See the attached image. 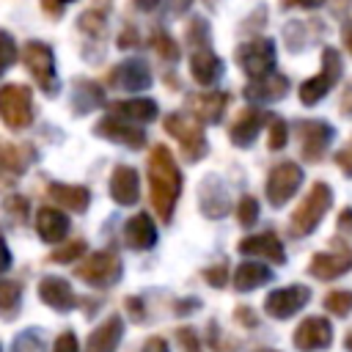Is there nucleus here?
Instances as JSON below:
<instances>
[{"label": "nucleus", "mask_w": 352, "mask_h": 352, "mask_svg": "<svg viewBox=\"0 0 352 352\" xmlns=\"http://www.w3.org/2000/svg\"><path fill=\"white\" fill-rule=\"evenodd\" d=\"M148 184H151V204L162 220L173 217V206L182 192V170L162 143H157L148 154Z\"/></svg>", "instance_id": "f257e3e1"}, {"label": "nucleus", "mask_w": 352, "mask_h": 352, "mask_svg": "<svg viewBox=\"0 0 352 352\" xmlns=\"http://www.w3.org/2000/svg\"><path fill=\"white\" fill-rule=\"evenodd\" d=\"M330 204H333V190H330V184H327V182H314L311 190H308V195H305V198L297 204V209L292 212V234H297V236L311 234V231L322 223V217H324V212L330 209Z\"/></svg>", "instance_id": "f03ea898"}, {"label": "nucleus", "mask_w": 352, "mask_h": 352, "mask_svg": "<svg viewBox=\"0 0 352 352\" xmlns=\"http://www.w3.org/2000/svg\"><path fill=\"white\" fill-rule=\"evenodd\" d=\"M22 63L25 69L33 74L36 85L44 94H55L58 91V77H55V55L50 50V44L44 41H28L22 47Z\"/></svg>", "instance_id": "7ed1b4c3"}, {"label": "nucleus", "mask_w": 352, "mask_h": 352, "mask_svg": "<svg viewBox=\"0 0 352 352\" xmlns=\"http://www.w3.org/2000/svg\"><path fill=\"white\" fill-rule=\"evenodd\" d=\"M341 72H344V63H341L338 50L324 47V52H322V72L300 85V102L311 107V104H316L319 99H324V94L338 82Z\"/></svg>", "instance_id": "20e7f679"}, {"label": "nucleus", "mask_w": 352, "mask_h": 352, "mask_svg": "<svg viewBox=\"0 0 352 352\" xmlns=\"http://www.w3.org/2000/svg\"><path fill=\"white\" fill-rule=\"evenodd\" d=\"M0 118L11 129H25L33 121V102H30V88L11 82L0 88Z\"/></svg>", "instance_id": "39448f33"}, {"label": "nucleus", "mask_w": 352, "mask_h": 352, "mask_svg": "<svg viewBox=\"0 0 352 352\" xmlns=\"http://www.w3.org/2000/svg\"><path fill=\"white\" fill-rule=\"evenodd\" d=\"M236 63L242 66V72L253 80L270 74L275 69V41L272 38H250L245 44H239L236 50Z\"/></svg>", "instance_id": "423d86ee"}, {"label": "nucleus", "mask_w": 352, "mask_h": 352, "mask_svg": "<svg viewBox=\"0 0 352 352\" xmlns=\"http://www.w3.org/2000/svg\"><path fill=\"white\" fill-rule=\"evenodd\" d=\"M165 132L173 135L179 143H182V151L190 162H198L204 154H206V138L201 132V124L198 121H190L187 116H179V113H170L165 116Z\"/></svg>", "instance_id": "0eeeda50"}, {"label": "nucleus", "mask_w": 352, "mask_h": 352, "mask_svg": "<svg viewBox=\"0 0 352 352\" xmlns=\"http://www.w3.org/2000/svg\"><path fill=\"white\" fill-rule=\"evenodd\" d=\"M74 272L80 280L91 286H113L121 278V258L113 250H99V253H91L85 261H80Z\"/></svg>", "instance_id": "6e6552de"}, {"label": "nucleus", "mask_w": 352, "mask_h": 352, "mask_svg": "<svg viewBox=\"0 0 352 352\" xmlns=\"http://www.w3.org/2000/svg\"><path fill=\"white\" fill-rule=\"evenodd\" d=\"M302 184V168L297 162H280L270 170V179H267V198L272 206H283L294 192L297 187Z\"/></svg>", "instance_id": "1a4fd4ad"}, {"label": "nucleus", "mask_w": 352, "mask_h": 352, "mask_svg": "<svg viewBox=\"0 0 352 352\" xmlns=\"http://www.w3.org/2000/svg\"><path fill=\"white\" fill-rule=\"evenodd\" d=\"M297 138H300V154H302V160L316 162L327 151V146L333 140V126L327 121L308 118V121H300L297 124Z\"/></svg>", "instance_id": "9d476101"}, {"label": "nucleus", "mask_w": 352, "mask_h": 352, "mask_svg": "<svg viewBox=\"0 0 352 352\" xmlns=\"http://www.w3.org/2000/svg\"><path fill=\"white\" fill-rule=\"evenodd\" d=\"M311 300V289L302 286V283H292V286H283V289H275L267 294L264 300V311L275 319H289L294 316L305 302Z\"/></svg>", "instance_id": "9b49d317"}, {"label": "nucleus", "mask_w": 352, "mask_h": 352, "mask_svg": "<svg viewBox=\"0 0 352 352\" xmlns=\"http://www.w3.org/2000/svg\"><path fill=\"white\" fill-rule=\"evenodd\" d=\"M292 341H294V346H297L300 352L327 349V346L333 344V327H330V322H327L324 316H305V319L297 324Z\"/></svg>", "instance_id": "f8f14e48"}, {"label": "nucleus", "mask_w": 352, "mask_h": 352, "mask_svg": "<svg viewBox=\"0 0 352 352\" xmlns=\"http://www.w3.org/2000/svg\"><path fill=\"white\" fill-rule=\"evenodd\" d=\"M349 267H352V250H349L346 245H341V248H336V250L316 253V256L311 258V267H308V270H311V275L319 278V280H333V278L349 272Z\"/></svg>", "instance_id": "ddd939ff"}, {"label": "nucleus", "mask_w": 352, "mask_h": 352, "mask_svg": "<svg viewBox=\"0 0 352 352\" xmlns=\"http://www.w3.org/2000/svg\"><path fill=\"white\" fill-rule=\"evenodd\" d=\"M94 132H96L99 138H107V140H113V143H124V146H129V148H140V146L146 143V132L138 129V126H132L129 121H124V118H118V116L102 118V121L94 126Z\"/></svg>", "instance_id": "4468645a"}, {"label": "nucleus", "mask_w": 352, "mask_h": 352, "mask_svg": "<svg viewBox=\"0 0 352 352\" xmlns=\"http://www.w3.org/2000/svg\"><path fill=\"white\" fill-rule=\"evenodd\" d=\"M190 113L204 121V124H217L228 107V94L226 91H209V94H192L187 99Z\"/></svg>", "instance_id": "2eb2a0df"}, {"label": "nucleus", "mask_w": 352, "mask_h": 352, "mask_svg": "<svg viewBox=\"0 0 352 352\" xmlns=\"http://www.w3.org/2000/svg\"><path fill=\"white\" fill-rule=\"evenodd\" d=\"M236 248H239L242 256H264V258L272 261V264H283V261H286V250H283L280 239H278L272 231L245 236V239H239Z\"/></svg>", "instance_id": "dca6fc26"}, {"label": "nucleus", "mask_w": 352, "mask_h": 352, "mask_svg": "<svg viewBox=\"0 0 352 352\" xmlns=\"http://www.w3.org/2000/svg\"><path fill=\"white\" fill-rule=\"evenodd\" d=\"M38 297L44 305H50L55 311H72L77 305V297H74L69 280L55 278V275H47L38 280Z\"/></svg>", "instance_id": "f3484780"}, {"label": "nucleus", "mask_w": 352, "mask_h": 352, "mask_svg": "<svg viewBox=\"0 0 352 352\" xmlns=\"http://www.w3.org/2000/svg\"><path fill=\"white\" fill-rule=\"evenodd\" d=\"M267 121V116L261 113V110H256V107H245V110H239V116L234 118V124H231V129H228V140L234 143V146H250L253 140H256V135H258V129H261V124Z\"/></svg>", "instance_id": "a211bd4d"}, {"label": "nucleus", "mask_w": 352, "mask_h": 352, "mask_svg": "<svg viewBox=\"0 0 352 352\" xmlns=\"http://www.w3.org/2000/svg\"><path fill=\"white\" fill-rule=\"evenodd\" d=\"M110 195H113L116 204H124V206L135 204L138 195H140V176H138V170L129 168V165H118L113 170V176H110Z\"/></svg>", "instance_id": "6ab92c4d"}, {"label": "nucleus", "mask_w": 352, "mask_h": 352, "mask_svg": "<svg viewBox=\"0 0 352 352\" xmlns=\"http://www.w3.org/2000/svg\"><path fill=\"white\" fill-rule=\"evenodd\" d=\"M36 231L47 245H58L69 234V217L55 206H41L36 212Z\"/></svg>", "instance_id": "aec40b11"}, {"label": "nucleus", "mask_w": 352, "mask_h": 352, "mask_svg": "<svg viewBox=\"0 0 352 352\" xmlns=\"http://www.w3.org/2000/svg\"><path fill=\"white\" fill-rule=\"evenodd\" d=\"M121 333H124L121 316L118 314L107 316L96 330H91L88 344H85V352H116V346L121 341Z\"/></svg>", "instance_id": "412c9836"}, {"label": "nucleus", "mask_w": 352, "mask_h": 352, "mask_svg": "<svg viewBox=\"0 0 352 352\" xmlns=\"http://www.w3.org/2000/svg\"><path fill=\"white\" fill-rule=\"evenodd\" d=\"M190 74L198 85H214L223 74V60L212 50H195L190 55Z\"/></svg>", "instance_id": "4be33fe9"}, {"label": "nucleus", "mask_w": 352, "mask_h": 352, "mask_svg": "<svg viewBox=\"0 0 352 352\" xmlns=\"http://www.w3.org/2000/svg\"><path fill=\"white\" fill-rule=\"evenodd\" d=\"M110 82L126 88V91H140V88H148L151 85V72L143 60L132 58V60H124L118 69H113L110 74Z\"/></svg>", "instance_id": "5701e85b"}, {"label": "nucleus", "mask_w": 352, "mask_h": 352, "mask_svg": "<svg viewBox=\"0 0 352 352\" xmlns=\"http://www.w3.org/2000/svg\"><path fill=\"white\" fill-rule=\"evenodd\" d=\"M124 239H126V245L135 248V250H148V248L157 242V228H154L151 217H148L146 212L132 214V217L126 220V226H124Z\"/></svg>", "instance_id": "b1692460"}, {"label": "nucleus", "mask_w": 352, "mask_h": 352, "mask_svg": "<svg viewBox=\"0 0 352 352\" xmlns=\"http://www.w3.org/2000/svg\"><path fill=\"white\" fill-rule=\"evenodd\" d=\"M289 91V80L283 74H264L258 80H253L248 88H245V96L248 99H258V102H278L283 99Z\"/></svg>", "instance_id": "393cba45"}, {"label": "nucleus", "mask_w": 352, "mask_h": 352, "mask_svg": "<svg viewBox=\"0 0 352 352\" xmlns=\"http://www.w3.org/2000/svg\"><path fill=\"white\" fill-rule=\"evenodd\" d=\"M270 280H272V270L267 264H256V261H242L231 275V283L236 292H250Z\"/></svg>", "instance_id": "a878e982"}, {"label": "nucleus", "mask_w": 352, "mask_h": 352, "mask_svg": "<svg viewBox=\"0 0 352 352\" xmlns=\"http://www.w3.org/2000/svg\"><path fill=\"white\" fill-rule=\"evenodd\" d=\"M47 192L55 198V204H60V206H66L72 212H85L88 204H91V192L82 184H60V182H55V184L47 187Z\"/></svg>", "instance_id": "bb28decb"}, {"label": "nucleus", "mask_w": 352, "mask_h": 352, "mask_svg": "<svg viewBox=\"0 0 352 352\" xmlns=\"http://www.w3.org/2000/svg\"><path fill=\"white\" fill-rule=\"evenodd\" d=\"M110 110L124 118V121H140V124H148L157 118V102L154 99H124V102H113Z\"/></svg>", "instance_id": "cd10ccee"}, {"label": "nucleus", "mask_w": 352, "mask_h": 352, "mask_svg": "<svg viewBox=\"0 0 352 352\" xmlns=\"http://www.w3.org/2000/svg\"><path fill=\"white\" fill-rule=\"evenodd\" d=\"M102 102V88L96 85V82H88V80H82V82H77L74 85V110L77 113H88L94 104H99Z\"/></svg>", "instance_id": "c85d7f7f"}, {"label": "nucleus", "mask_w": 352, "mask_h": 352, "mask_svg": "<svg viewBox=\"0 0 352 352\" xmlns=\"http://www.w3.org/2000/svg\"><path fill=\"white\" fill-rule=\"evenodd\" d=\"M151 47L157 50V55L160 58H165V60H179V47H176V41L168 36V33H162V30H154V36H151Z\"/></svg>", "instance_id": "c756f323"}, {"label": "nucleus", "mask_w": 352, "mask_h": 352, "mask_svg": "<svg viewBox=\"0 0 352 352\" xmlns=\"http://www.w3.org/2000/svg\"><path fill=\"white\" fill-rule=\"evenodd\" d=\"M324 308L330 311V314H336V316H346L349 311H352V292H330L327 297H324Z\"/></svg>", "instance_id": "7c9ffc66"}, {"label": "nucleus", "mask_w": 352, "mask_h": 352, "mask_svg": "<svg viewBox=\"0 0 352 352\" xmlns=\"http://www.w3.org/2000/svg\"><path fill=\"white\" fill-rule=\"evenodd\" d=\"M82 253H85V242L82 239H74V242H66V245L55 248L52 250V261H58V264H74Z\"/></svg>", "instance_id": "2f4dec72"}, {"label": "nucleus", "mask_w": 352, "mask_h": 352, "mask_svg": "<svg viewBox=\"0 0 352 352\" xmlns=\"http://www.w3.org/2000/svg\"><path fill=\"white\" fill-rule=\"evenodd\" d=\"M28 160H30V154H28V148H22V146H6L3 154H0V162H3L6 168H11V170H22V168L28 165Z\"/></svg>", "instance_id": "473e14b6"}, {"label": "nucleus", "mask_w": 352, "mask_h": 352, "mask_svg": "<svg viewBox=\"0 0 352 352\" xmlns=\"http://www.w3.org/2000/svg\"><path fill=\"white\" fill-rule=\"evenodd\" d=\"M14 60H16V44H14L11 33L0 30V77L14 66Z\"/></svg>", "instance_id": "72a5a7b5"}, {"label": "nucleus", "mask_w": 352, "mask_h": 352, "mask_svg": "<svg viewBox=\"0 0 352 352\" xmlns=\"http://www.w3.org/2000/svg\"><path fill=\"white\" fill-rule=\"evenodd\" d=\"M19 297H22L19 283H14V280H0V308H3V311H14V308L19 305Z\"/></svg>", "instance_id": "f704fd0d"}, {"label": "nucleus", "mask_w": 352, "mask_h": 352, "mask_svg": "<svg viewBox=\"0 0 352 352\" xmlns=\"http://www.w3.org/2000/svg\"><path fill=\"white\" fill-rule=\"evenodd\" d=\"M77 28H80L82 33H88V36H102V30H104V16H102L99 11H85V14L77 19Z\"/></svg>", "instance_id": "c9c22d12"}, {"label": "nucleus", "mask_w": 352, "mask_h": 352, "mask_svg": "<svg viewBox=\"0 0 352 352\" xmlns=\"http://www.w3.org/2000/svg\"><path fill=\"white\" fill-rule=\"evenodd\" d=\"M256 217H258V201L253 195H242L239 206H236V220L242 226H250V223H256Z\"/></svg>", "instance_id": "e433bc0d"}, {"label": "nucleus", "mask_w": 352, "mask_h": 352, "mask_svg": "<svg viewBox=\"0 0 352 352\" xmlns=\"http://www.w3.org/2000/svg\"><path fill=\"white\" fill-rule=\"evenodd\" d=\"M289 140V129L283 118H270V148H283Z\"/></svg>", "instance_id": "4c0bfd02"}, {"label": "nucleus", "mask_w": 352, "mask_h": 352, "mask_svg": "<svg viewBox=\"0 0 352 352\" xmlns=\"http://www.w3.org/2000/svg\"><path fill=\"white\" fill-rule=\"evenodd\" d=\"M52 352H80V341H77V336H74L72 330H63V333L55 338Z\"/></svg>", "instance_id": "58836bf2"}, {"label": "nucleus", "mask_w": 352, "mask_h": 352, "mask_svg": "<svg viewBox=\"0 0 352 352\" xmlns=\"http://www.w3.org/2000/svg\"><path fill=\"white\" fill-rule=\"evenodd\" d=\"M204 278H206V280H209L212 286L223 289V286L228 283V267H226V264H214V267L204 270Z\"/></svg>", "instance_id": "ea45409f"}, {"label": "nucleus", "mask_w": 352, "mask_h": 352, "mask_svg": "<svg viewBox=\"0 0 352 352\" xmlns=\"http://www.w3.org/2000/svg\"><path fill=\"white\" fill-rule=\"evenodd\" d=\"M176 338L184 346V352H201V344H198V338H195V333L190 327H179L176 330Z\"/></svg>", "instance_id": "a19ab883"}, {"label": "nucleus", "mask_w": 352, "mask_h": 352, "mask_svg": "<svg viewBox=\"0 0 352 352\" xmlns=\"http://www.w3.org/2000/svg\"><path fill=\"white\" fill-rule=\"evenodd\" d=\"M206 38V22L204 19H192L190 28H187V41L190 44H201Z\"/></svg>", "instance_id": "79ce46f5"}, {"label": "nucleus", "mask_w": 352, "mask_h": 352, "mask_svg": "<svg viewBox=\"0 0 352 352\" xmlns=\"http://www.w3.org/2000/svg\"><path fill=\"white\" fill-rule=\"evenodd\" d=\"M336 165H338L346 176H352V143H349V146H344V148L336 154Z\"/></svg>", "instance_id": "37998d69"}, {"label": "nucleus", "mask_w": 352, "mask_h": 352, "mask_svg": "<svg viewBox=\"0 0 352 352\" xmlns=\"http://www.w3.org/2000/svg\"><path fill=\"white\" fill-rule=\"evenodd\" d=\"M69 3H74V0H41V8H44V14L47 16H60L63 14V6H69Z\"/></svg>", "instance_id": "c03bdc74"}, {"label": "nucleus", "mask_w": 352, "mask_h": 352, "mask_svg": "<svg viewBox=\"0 0 352 352\" xmlns=\"http://www.w3.org/2000/svg\"><path fill=\"white\" fill-rule=\"evenodd\" d=\"M143 352H168V344H165V338L151 336V338L143 344Z\"/></svg>", "instance_id": "a18cd8bd"}, {"label": "nucleus", "mask_w": 352, "mask_h": 352, "mask_svg": "<svg viewBox=\"0 0 352 352\" xmlns=\"http://www.w3.org/2000/svg\"><path fill=\"white\" fill-rule=\"evenodd\" d=\"M135 44H138V33H135V28H126V30L118 36V47L126 50V47H135Z\"/></svg>", "instance_id": "49530a36"}, {"label": "nucleus", "mask_w": 352, "mask_h": 352, "mask_svg": "<svg viewBox=\"0 0 352 352\" xmlns=\"http://www.w3.org/2000/svg\"><path fill=\"white\" fill-rule=\"evenodd\" d=\"M11 267V250H8V245H6V239L0 236V275L6 272Z\"/></svg>", "instance_id": "de8ad7c7"}, {"label": "nucleus", "mask_w": 352, "mask_h": 352, "mask_svg": "<svg viewBox=\"0 0 352 352\" xmlns=\"http://www.w3.org/2000/svg\"><path fill=\"white\" fill-rule=\"evenodd\" d=\"M126 308H129V316H132V319H143V311H140L143 302H140L138 297H126Z\"/></svg>", "instance_id": "09e8293b"}, {"label": "nucleus", "mask_w": 352, "mask_h": 352, "mask_svg": "<svg viewBox=\"0 0 352 352\" xmlns=\"http://www.w3.org/2000/svg\"><path fill=\"white\" fill-rule=\"evenodd\" d=\"M319 3H324V0H283V6H289V8H316Z\"/></svg>", "instance_id": "8fccbe9b"}, {"label": "nucleus", "mask_w": 352, "mask_h": 352, "mask_svg": "<svg viewBox=\"0 0 352 352\" xmlns=\"http://www.w3.org/2000/svg\"><path fill=\"white\" fill-rule=\"evenodd\" d=\"M338 228L352 231V209H344V212L338 214Z\"/></svg>", "instance_id": "3c124183"}, {"label": "nucleus", "mask_w": 352, "mask_h": 352, "mask_svg": "<svg viewBox=\"0 0 352 352\" xmlns=\"http://www.w3.org/2000/svg\"><path fill=\"white\" fill-rule=\"evenodd\" d=\"M160 3H162V0H132V6H135L138 11H154Z\"/></svg>", "instance_id": "603ef678"}, {"label": "nucleus", "mask_w": 352, "mask_h": 352, "mask_svg": "<svg viewBox=\"0 0 352 352\" xmlns=\"http://www.w3.org/2000/svg\"><path fill=\"white\" fill-rule=\"evenodd\" d=\"M341 110L352 116V85H349V88H346V91L341 94Z\"/></svg>", "instance_id": "864d4df0"}, {"label": "nucleus", "mask_w": 352, "mask_h": 352, "mask_svg": "<svg viewBox=\"0 0 352 352\" xmlns=\"http://www.w3.org/2000/svg\"><path fill=\"white\" fill-rule=\"evenodd\" d=\"M341 38H344V47H346L349 55H352V22H346V25L341 28Z\"/></svg>", "instance_id": "5fc2aeb1"}, {"label": "nucleus", "mask_w": 352, "mask_h": 352, "mask_svg": "<svg viewBox=\"0 0 352 352\" xmlns=\"http://www.w3.org/2000/svg\"><path fill=\"white\" fill-rule=\"evenodd\" d=\"M190 6V0H170V14H182Z\"/></svg>", "instance_id": "6e6d98bb"}, {"label": "nucleus", "mask_w": 352, "mask_h": 352, "mask_svg": "<svg viewBox=\"0 0 352 352\" xmlns=\"http://www.w3.org/2000/svg\"><path fill=\"white\" fill-rule=\"evenodd\" d=\"M346 346H349V349H352V333H349V336H346Z\"/></svg>", "instance_id": "4d7b16f0"}, {"label": "nucleus", "mask_w": 352, "mask_h": 352, "mask_svg": "<svg viewBox=\"0 0 352 352\" xmlns=\"http://www.w3.org/2000/svg\"><path fill=\"white\" fill-rule=\"evenodd\" d=\"M256 352H272V349H256Z\"/></svg>", "instance_id": "13d9d810"}]
</instances>
